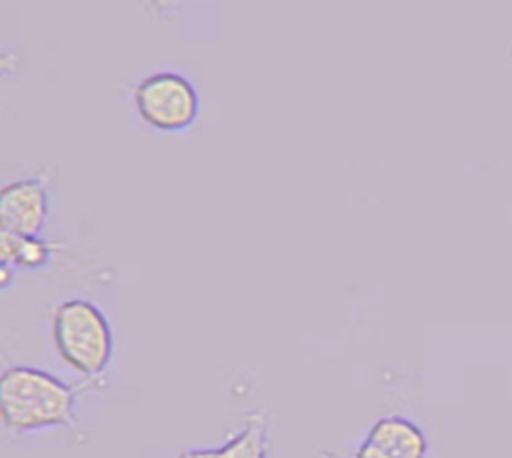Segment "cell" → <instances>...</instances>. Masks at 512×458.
I'll return each instance as SVG.
<instances>
[{
  "label": "cell",
  "mask_w": 512,
  "mask_h": 458,
  "mask_svg": "<svg viewBox=\"0 0 512 458\" xmlns=\"http://www.w3.org/2000/svg\"><path fill=\"white\" fill-rule=\"evenodd\" d=\"M78 390L34 366L0 372V424L14 436L72 426Z\"/></svg>",
  "instance_id": "cell-1"
},
{
  "label": "cell",
  "mask_w": 512,
  "mask_h": 458,
  "mask_svg": "<svg viewBox=\"0 0 512 458\" xmlns=\"http://www.w3.org/2000/svg\"><path fill=\"white\" fill-rule=\"evenodd\" d=\"M52 344L60 360L84 382L98 384L114 358V332L106 312L88 298H68L52 312Z\"/></svg>",
  "instance_id": "cell-2"
},
{
  "label": "cell",
  "mask_w": 512,
  "mask_h": 458,
  "mask_svg": "<svg viewBox=\"0 0 512 458\" xmlns=\"http://www.w3.org/2000/svg\"><path fill=\"white\" fill-rule=\"evenodd\" d=\"M138 118L156 132L178 134L190 130L200 116V94L180 72L160 70L144 76L132 90Z\"/></svg>",
  "instance_id": "cell-3"
},
{
  "label": "cell",
  "mask_w": 512,
  "mask_h": 458,
  "mask_svg": "<svg viewBox=\"0 0 512 458\" xmlns=\"http://www.w3.org/2000/svg\"><path fill=\"white\" fill-rule=\"evenodd\" d=\"M50 216V186L26 176L0 186V222L16 236H42Z\"/></svg>",
  "instance_id": "cell-4"
},
{
  "label": "cell",
  "mask_w": 512,
  "mask_h": 458,
  "mask_svg": "<svg viewBox=\"0 0 512 458\" xmlns=\"http://www.w3.org/2000/svg\"><path fill=\"white\" fill-rule=\"evenodd\" d=\"M364 440L394 458H426L428 440L424 430L410 418L388 414L368 428Z\"/></svg>",
  "instance_id": "cell-5"
},
{
  "label": "cell",
  "mask_w": 512,
  "mask_h": 458,
  "mask_svg": "<svg viewBox=\"0 0 512 458\" xmlns=\"http://www.w3.org/2000/svg\"><path fill=\"white\" fill-rule=\"evenodd\" d=\"M216 450L218 458H268L270 434L266 416L262 412L246 416L244 424Z\"/></svg>",
  "instance_id": "cell-6"
},
{
  "label": "cell",
  "mask_w": 512,
  "mask_h": 458,
  "mask_svg": "<svg viewBox=\"0 0 512 458\" xmlns=\"http://www.w3.org/2000/svg\"><path fill=\"white\" fill-rule=\"evenodd\" d=\"M56 246L44 236H18L12 266L28 272L42 270L52 260Z\"/></svg>",
  "instance_id": "cell-7"
},
{
  "label": "cell",
  "mask_w": 512,
  "mask_h": 458,
  "mask_svg": "<svg viewBox=\"0 0 512 458\" xmlns=\"http://www.w3.org/2000/svg\"><path fill=\"white\" fill-rule=\"evenodd\" d=\"M16 242L18 236L12 234L2 222H0V264H10L14 260V252H16Z\"/></svg>",
  "instance_id": "cell-8"
},
{
  "label": "cell",
  "mask_w": 512,
  "mask_h": 458,
  "mask_svg": "<svg viewBox=\"0 0 512 458\" xmlns=\"http://www.w3.org/2000/svg\"><path fill=\"white\" fill-rule=\"evenodd\" d=\"M18 70V54L8 48H0V78L10 76Z\"/></svg>",
  "instance_id": "cell-9"
},
{
  "label": "cell",
  "mask_w": 512,
  "mask_h": 458,
  "mask_svg": "<svg viewBox=\"0 0 512 458\" xmlns=\"http://www.w3.org/2000/svg\"><path fill=\"white\" fill-rule=\"evenodd\" d=\"M354 458H394V456H390V454L378 450L376 446L368 444L366 440H362V442L358 444L356 452H354Z\"/></svg>",
  "instance_id": "cell-10"
},
{
  "label": "cell",
  "mask_w": 512,
  "mask_h": 458,
  "mask_svg": "<svg viewBox=\"0 0 512 458\" xmlns=\"http://www.w3.org/2000/svg\"><path fill=\"white\" fill-rule=\"evenodd\" d=\"M178 458H218L216 448H190L178 454Z\"/></svg>",
  "instance_id": "cell-11"
},
{
  "label": "cell",
  "mask_w": 512,
  "mask_h": 458,
  "mask_svg": "<svg viewBox=\"0 0 512 458\" xmlns=\"http://www.w3.org/2000/svg\"><path fill=\"white\" fill-rule=\"evenodd\" d=\"M16 278V268L10 264H0V290H6L14 284Z\"/></svg>",
  "instance_id": "cell-12"
},
{
  "label": "cell",
  "mask_w": 512,
  "mask_h": 458,
  "mask_svg": "<svg viewBox=\"0 0 512 458\" xmlns=\"http://www.w3.org/2000/svg\"><path fill=\"white\" fill-rule=\"evenodd\" d=\"M316 458H338L334 452H320Z\"/></svg>",
  "instance_id": "cell-13"
}]
</instances>
